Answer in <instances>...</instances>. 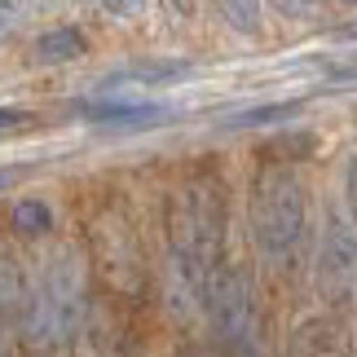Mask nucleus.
Here are the masks:
<instances>
[{"instance_id": "obj_1", "label": "nucleus", "mask_w": 357, "mask_h": 357, "mask_svg": "<svg viewBox=\"0 0 357 357\" xmlns=\"http://www.w3.org/2000/svg\"><path fill=\"white\" fill-rule=\"evenodd\" d=\"M172 260L190 282V291L203 296V282L225 265V238H229V199L216 176H190L168 195L163 212Z\"/></svg>"}, {"instance_id": "obj_2", "label": "nucleus", "mask_w": 357, "mask_h": 357, "mask_svg": "<svg viewBox=\"0 0 357 357\" xmlns=\"http://www.w3.org/2000/svg\"><path fill=\"white\" fill-rule=\"evenodd\" d=\"M305 225H309L305 181L291 168L256 172L252 195H247V229H252L256 252L269 265H291L296 252L305 247Z\"/></svg>"}, {"instance_id": "obj_3", "label": "nucleus", "mask_w": 357, "mask_h": 357, "mask_svg": "<svg viewBox=\"0 0 357 357\" xmlns=\"http://www.w3.org/2000/svg\"><path fill=\"white\" fill-rule=\"evenodd\" d=\"M79 313H84V260L75 247H58L45 260L36 300H31V322L40 335H66L75 331Z\"/></svg>"}, {"instance_id": "obj_4", "label": "nucleus", "mask_w": 357, "mask_h": 357, "mask_svg": "<svg viewBox=\"0 0 357 357\" xmlns=\"http://www.w3.org/2000/svg\"><path fill=\"white\" fill-rule=\"evenodd\" d=\"M89 252L93 265L106 278V287H115L119 296H137L146 287V256L137 243L132 221L119 208H102L89 225Z\"/></svg>"}, {"instance_id": "obj_5", "label": "nucleus", "mask_w": 357, "mask_h": 357, "mask_svg": "<svg viewBox=\"0 0 357 357\" xmlns=\"http://www.w3.org/2000/svg\"><path fill=\"white\" fill-rule=\"evenodd\" d=\"M203 309H208L212 326L221 331L229 344H243L252 340V326H256V291H252V273L238 269V265H221L203 282Z\"/></svg>"}, {"instance_id": "obj_6", "label": "nucleus", "mask_w": 357, "mask_h": 357, "mask_svg": "<svg viewBox=\"0 0 357 357\" xmlns=\"http://www.w3.org/2000/svg\"><path fill=\"white\" fill-rule=\"evenodd\" d=\"M318 282L331 300H349L357 291V225L344 208H326L318 238Z\"/></svg>"}, {"instance_id": "obj_7", "label": "nucleus", "mask_w": 357, "mask_h": 357, "mask_svg": "<svg viewBox=\"0 0 357 357\" xmlns=\"http://www.w3.org/2000/svg\"><path fill=\"white\" fill-rule=\"evenodd\" d=\"M291 357H349V326L340 318H309L291 335Z\"/></svg>"}, {"instance_id": "obj_8", "label": "nucleus", "mask_w": 357, "mask_h": 357, "mask_svg": "<svg viewBox=\"0 0 357 357\" xmlns=\"http://www.w3.org/2000/svg\"><path fill=\"white\" fill-rule=\"evenodd\" d=\"M185 75H190V62H137V66H123V71L106 75L102 89H159Z\"/></svg>"}, {"instance_id": "obj_9", "label": "nucleus", "mask_w": 357, "mask_h": 357, "mask_svg": "<svg viewBox=\"0 0 357 357\" xmlns=\"http://www.w3.org/2000/svg\"><path fill=\"white\" fill-rule=\"evenodd\" d=\"M79 115L93 123H115V128H146V123L168 119V106H137V102H98V106H79Z\"/></svg>"}, {"instance_id": "obj_10", "label": "nucleus", "mask_w": 357, "mask_h": 357, "mask_svg": "<svg viewBox=\"0 0 357 357\" xmlns=\"http://www.w3.org/2000/svg\"><path fill=\"white\" fill-rule=\"evenodd\" d=\"M84 49H89V40H84V31H75V26H53V31H45L36 40V58L53 62V66L84 58Z\"/></svg>"}, {"instance_id": "obj_11", "label": "nucleus", "mask_w": 357, "mask_h": 357, "mask_svg": "<svg viewBox=\"0 0 357 357\" xmlns=\"http://www.w3.org/2000/svg\"><path fill=\"white\" fill-rule=\"evenodd\" d=\"M9 225L18 229V234H49L53 212H49V203H40V199H18L9 208Z\"/></svg>"}, {"instance_id": "obj_12", "label": "nucleus", "mask_w": 357, "mask_h": 357, "mask_svg": "<svg viewBox=\"0 0 357 357\" xmlns=\"http://www.w3.org/2000/svg\"><path fill=\"white\" fill-rule=\"evenodd\" d=\"M225 26H234L238 36H256L260 31V13H265V0H216Z\"/></svg>"}, {"instance_id": "obj_13", "label": "nucleus", "mask_w": 357, "mask_h": 357, "mask_svg": "<svg viewBox=\"0 0 357 357\" xmlns=\"http://www.w3.org/2000/svg\"><path fill=\"white\" fill-rule=\"evenodd\" d=\"M300 115V102H269V106H252L229 119V128H256V123H282V119H296Z\"/></svg>"}, {"instance_id": "obj_14", "label": "nucleus", "mask_w": 357, "mask_h": 357, "mask_svg": "<svg viewBox=\"0 0 357 357\" xmlns=\"http://www.w3.org/2000/svg\"><path fill=\"white\" fill-rule=\"evenodd\" d=\"M26 13H31V0H0V40L18 31L26 22Z\"/></svg>"}, {"instance_id": "obj_15", "label": "nucleus", "mask_w": 357, "mask_h": 357, "mask_svg": "<svg viewBox=\"0 0 357 357\" xmlns=\"http://www.w3.org/2000/svg\"><path fill=\"white\" fill-rule=\"evenodd\" d=\"M269 155H313V137H305V132H300V137H282V142H273L269 146Z\"/></svg>"}, {"instance_id": "obj_16", "label": "nucleus", "mask_w": 357, "mask_h": 357, "mask_svg": "<svg viewBox=\"0 0 357 357\" xmlns=\"http://www.w3.org/2000/svg\"><path fill=\"white\" fill-rule=\"evenodd\" d=\"M344 203H349V221L357 225V155L349 159V168H344Z\"/></svg>"}, {"instance_id": "obj_17", "label": "nucleus", "mask_w": 357, "mask_h": 357, "mask_svg": "<svg viewBox=\"0 0 357 357\" xmlns=\"http://www.w3.org/2000/svg\"><path fill=\"white\" fill-rule=\"evenodd\" d=\"M102 9L111 13V18H137V13L146 9V0H102Z\"/></svg>"}, {"instance_id": "obj_18", "label": "nucleus", "mask_w": 357, "mask_h": 357, "mask_svg": "<svg viewBox=\"0 0 357 357\" xmlns=\"http://www.w3.org/2000/svg\"><path fill=\"white\" fill-rule=\"evenodd\" d=\"M273 5H278L287 18H305V13L313 9V0H273Z\"/></svg>"}, {"instance_id": "obj_19", "label": "nucleus", "mask_w": 357, "mask_h": 357, "mask_svg": "<svg viewBox=\"0 0 357 357\" xmlns=\"http://www.w3.org/2000/svg\"><path fill=\"white\" fill-rule=\"evenodd\" d=\"M176 357H225V353L216 349V344H185L181 353H176Z\"/></svg>"}, {"instance_id": "obj_20", "label": "nucleus", "mask_w": 357, "mask_h": 357, "mask_svg": "<svg viewBox=\"0 0 357 357\" xmlns=\"http://www.w3.org/2000/svg\"><path fill=\"white\" fill-rule=\"evenodd\" d=\"M234 357H265V349L256 340H243V344H234Z\"/></svg>"}, {"instance_id": "obj_21", "label": "nucleus", "mask_w": 357, "mask_h": 357, "mask_svg": "<svg viewBox=\"0 0 357 357\" xmlns=\"http://www.w3.org/2000/svg\"><path fill=\"white\" fill-rule=\"evenodd\" d=\"M18 123H26L22 111H0V132H5V128H18Z\"/></svg>"}, {"instance_id": "obj_22", "label": "nucleus", "mask_w": 357, "mask_h": 357, "mask_svg": "<svg viewBox=\"0 0 357 357\" xmlns=\"http://www.w3.org/2000/svg\"><path fill=\"white\" fill-rule=\"evenodd\" d=\"M340 36H344V40H357V22H349V26H344Z\"/></svg>"}, {"instance_id": "obj_23", "label": "nucleus", "mask_w": 357, "mask_h": 357, "mask_svg": "<svg viewBox=\"0 0 357 357\" xmlns=\"http://www.w3.org/2000/svg\"><path fill=\"white\" fill-rule=\"evenodd\" d=\"M344 5H357V0H344Z\"/></svg>"}]
</instances>
